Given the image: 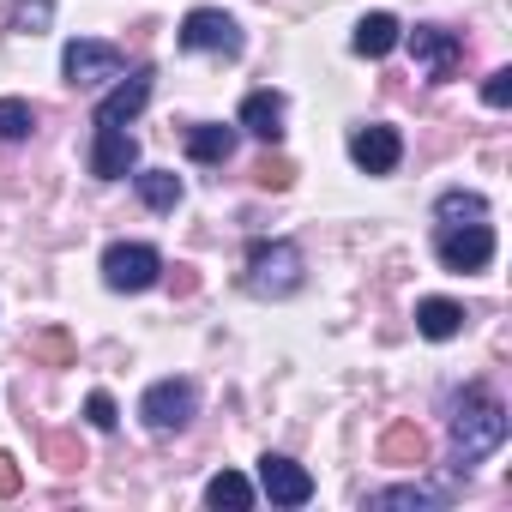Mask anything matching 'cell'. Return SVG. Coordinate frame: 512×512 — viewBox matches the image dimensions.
Here are the masks:
<instances>
[{"label":"cell","mask_w":512,"mask_h":512,"mask_svg":"<svg viewBox=\"0 0 512 512\" xmlns=\"http://www.w3.org/2000/svg\"><path fill=\"white\" fill-rule=\"evenodd\" d=\"M398 37H404V31H398V19H392V13H368V19L356 25V37H350V43H356V55L380 61V55H392V49H398Z\"/></svg>","instance_id":"obj_16"},{"label":"cell","mask_w":512,"mask_h":512,"mask_svg":"<svg viewBox=\"0 0 512 512\" xmlns=\"http://www.w3.org/2000/svg\"><path fill=\"white\" fill-rule=\"evenodd\" d=\"M31 127H37V109L25 97H0V139L19 145V139H31Z\"/></svg>","instance_id":"obj_22"},{"label":"cell","mask_w":512,"mask_h":512,"mask_svg":"<svg viewBox=\"0 0 512 512\" xmlns=\"http://www.w3.org/2000/svg\"><path fill=\"white\" fill-rule=\"evenodd\" d=\"M19 482H25V476H19V458H13V452H0V500H13Z\"/></svg>","instance_id":"obj_29"},{"label":"cell","mask_w":512,"mask_h":512,"mask_svg":"<svg viewBox=\"0 0 512 512\" xmlns=\"http://www.w3.org/2000/svg\"><path fill=\"white\" fill-rule=\"evenodd\" d=\"M187 157L193 163H229L235 157V127H193L187 133Z\"/></svg>","instance_id":"obj_18"},{"label":"cell","mask_w":512,"mask_h":512,"mask_svg":"<svg viewBox=\"0 0 512 512\" xmlns=\"http://www.w3.org/2000/svg\"><path fill=\"white\" fill-rule=\"evenodd\" d=\"M169 290H175V296H193V290H199V278H193L187 266H175V272H169Z\"/></svg>","instance_id":"obj_30"},{"label":"cell","mask_w":512,"mask_h":512,"mask_svg":"<svg viewBox=\"0 0 512 512\" xmlns=\"http://www.w3.org/2000/svg\"><path fill=\"white\" fill-rule=\"evenodd\" d=\"M380 458L398 464V470H416V464H428V434H422L416 422H392V428L380 434Z\"/></svg>","instance_id":"obj_13"},{"label":"cell","mask_w":512,"mask_h":512,"mask_svg":"<svg viewBox=\"0 0 512 512\" xmlns=\"http://www.w3.org/2000/svg\"><path fill=\"white\" fill-rule=\"evenodd\" d=\"M25 356H31V362H43V368H73V362H79V344H73L61 326H43V332H31V338H25Z\"/></svg>","instance_id":"obj_17"},{"label":"cell","mask_w":512,"mask_h":512,"mask_svg":"<svg viewBox=\"0 0 512 512\" xmlns=\"http://www.w3.org/2000/svg\"><path fill=\"white\" fill-rule=\"evenodd\" d=\"M416 326H422V338L446 344V338H458V332H464V308H458V302H446V296H428V302H416Z\"/></svg>","instance_id":"obj_15"},{"label":"cell","mask_w":512,"mask_h":512,"mask_svg":"<svg viewBox=\"0 0 512 512\" xmlns=\"http://www.w3.org/2000/svg\"><path fill=\"white\" fill-rule=\"evenodd\" d=\"M260 488H266L272 506H308L314 500V476L296 458H284V452H266L260 458Z\"/></svg>","instance_id":"obj_7"},{"label":"cell","mask_w":512,"mask_h":512,"mask_svg":"<svg viewBox=\"0 0 512 512\" xmlns=\"http://www.w3.org/2000/svg\"><path fill=\"white\" fill-rule=\"evenodd\" d=\"M253 181L272 187V193H290L296 187V163L290 157H260V163H253Z\"/></svg>","instance_id":"obj_25"},{"label":"cell","mask_w":512,"mask_h":512,"mask_svg":"<svg viewBox=\"0 0 512 512\" xmlns=\"http://www.w3.org/2000/svg\"><path fill=\"white\" fill-rule=\"evenodd\" d=\"M205 500H211V506H229V512H241V506H253V482H247L241 470H217V476L205 482Z\"/></svg>","instance_id":"obj_20"},{"label":"cell","mask_w":512,"mask_h":512,"mask_svg":"<svg viewBox=\"0 0 512 512\" xmlns=\"http://www.w3.org/2000/svg\"><path fill=\"white\" fill-rule=\"evenodd\" d=\"M434 211H440V223H464V217L482 223V217H488V199H482V193H440Z\"/></svg>","instance_id":"obj_24"},{"label":"cell","mask_w":512,"mask_h":512,"mask_svg":"<svg viewBox=\"0 0 512 512\" xmlns=\"http://www.w3.org/2000/svg\"><path fill=\"white\" fill-rule=\"evenodd\" d=\"M241 127L253 133V139H284V97L278 91H253L247 103H241Z\"/></svg>","instance_id":"obj_14"},{"label":"cell","mask_w":512,"mask_h":512,"mask_svg":"<svg viewBox=\"0 0 512 512\" xmlns=\"http://www.w3.org/2000/svg\"><path fill=\"white\" fill-rule=\"evenodd\" d=\"M157 278H163V253L145 247V241H115V247L103 253V284L121 290V296H139V290H151Z\"/></svg>","instance_id":"obj_3"},{"label":"cell","mask_w":512,"mask_h":512,"mask_svg":"<svg viewBox=\"0 0 512 512\" xmlns=\"http://www.w3.org/2000/svg\"><path fill=\"white\" fill-rule=\"evenodd\" d=\"M434 247H440V266L446 272H482L494 260V229L488 223H446Z\"/></svg>","instance_id":"obj_5"},{"label":"cell","mask_w":512,"mask_h":512,"mask_svg":"<svg viewBox=\"0 0 512 512\" xmlns=\"http://www.w3.org/2000/svg\"><path fill=\"white\" fill-rule=\"evenodd\" d=\"M145 103H151V73H127V79L97 103V127H121V121H133Z\"/></svg>","instance_id":"obj_12"},{"label":"cell","mask_w":512,"mask_h":512,"mask_svg":"<svg viewBox=\"0 0 512 512\" xmlns=\"http://www.w3.org/2000/svg\"><path fill=\"white\" fill-rule=\"evenodd\" d=\"M193 410H199V386H193V380H157V386H145V398H139V416H145L157 434L187 428Z\"/></svg>","instance_id":"obj_4"},{"label":"cell","mask_w":512,"mask_h":512,"mask_svg":"<svg viewBox=\"0 0 512 512\" xmlns=\"http://www.w3.org/2000/svg\"><path fill=\"white\" fill-rule=\"evenodd\" d=\"M49 19H55V0H19L13 7V31H25V37H37Z\"/></svg>","instance_id":"obj_26"},{"label":"cell","mask_w":512,"mask_h":512,"mask_svg":"<svg viewBox=\"0 0 512 512\" xmlns=\"http://www.w3.org/2000/svg\"><path fill=\"white\" fill-rule=\"evenodd\" d=\"M350 157H356L362 175H392L398 157H404V139L392 127H356L350 133Z\"/></svg>","instance_id":"obj_10"},{"label":"cell","mask_w":512,"mask_h":512,"mask_svg":"<svg viewBox=\"0 0 512 512\" xmlns=\"http://www.w3.org/2000/svg\"><path fill=\"white\" fill-rule=\"evenodd\" d=\"M181 49H193V55H241V25L229 19V13H217V7H199V13H187V25H181Z\"/></svg>","instance_id":"obj_6"},{"label":"cell","mask_w":512,"mask_h":512,"mask_svg":"<svg viewBox=\"0 0 512 512\" xmlns=\"http://www.w3.org/2000/svg\"><path fill=\"white\" fill-rule=\"evenodd\" d=\"M482 103H488V109H506V103H512V67H494V73L482 79Z\"/></svg>","instance_id":"obj_27"},{"label":"cell","mask_w":512,"mask_h":512,"mask_svg":"<svg viewBox=\"0 0 512 512\" xmlns=\"http://www.w3.org/2000/svg\"><path fill=\"white\" fill-rule=\"evenodd\" d=\"M410 55L428 67L434 85H446V79L464 67V43H458L452 31H440V25H416V31H410Z\"/></svg>","instance_id":"obj_8"},{"label":"cell","mask_w":512,"mask_h":512,"mask_svg":"<svg viewBox=\"0 0 512 512\" xmlns=\"http://www.w3.org/2000/svg\"><path fill=\"white\" fill-rule=\"evenodd\" d=\"M43 458H49V464H55L61 476H73L79 464H91V458H85V440H79V434H67V428L43 434Z\"/></svg>","instance_id":"obj_21"},{"label":"cell","mask_w":512,"mask_h":512,"mask_svg":"<svg viewBox=\"0 0 512 512\" xmlns=\"http://www.w3.org/2000/svg\"><path fill=\"white\" fill-rule=\"evenodd\" d=\"M127 169H139V139L121 133V127H97V139H91V175L97 181H121Z\"/></svg>","instance_id":"obj_11"},{"label":"cell","mask_w":512,"mask_h":512,"mask_svg":"<svg viewBox=\"0 0 512 512\" xmlns=\"http://www.w3.org/2000/svg\"><path fill=\"white\" fill-rule=\"evenodd\" d=\"M85 416H91V428H103V434H109V428L121 422V416H115V398H109V392H91V398H85Z\"/></svg>","instance_id":"obj_28"},{"label":"cell","mask_w":512,"mask_h":512,"mask_svg":"<svg viewBox=\"0 0 512 512\" xmlns=\"http://www.w3.org/2000/svg\"><path fill=\"white\" fill-rule=\"evenodd\" d=\"M500 440H506V410H500V398L482 392V386H470V392L458 398V410H452V458H458V470H470L476 458H488Z\"/></svg>","instance_id":"obj_1"},{"label":"cell","mask_w":512,"mask_h":512,"mask_svg":"<svg viewBox=\"0 0 512 512\" xmlns=\"http://www.w3.org/2000/svg\"><path fill=\"white\" fill-rule=\"evenodd\" d=\"M247 290L253 296H296L302 290V247L296 241H253L247 247Z\"/></svg>","instance_id":"obj_2"},{"label":"cell","mask_w":512,"mask_h":512,"mask_svg":"<svg viewBox=\"0 0 512 512\" xmlns=\"http://www.w3.org/2000/svg\"><path fill=\"white\" fill-rule=\"evenodd\" d=\"M368 506H416V512H434L440 494L422 488V482H404V488H380V494H368Z\"/></svg>","instance_id":"obj_23"},{"label":"cell","mask_w":512,"mask_h":512,"mask_svg":"<svg viewBox=\"0 0 512 512\" xmlns=\"http://www.w3.org/2000/svg\"><path fill=\"white\" fill-rule=\"evenodd\" d=\"M139 199H145L151 211H175V205H181V175H175V169H145V175H139Z\"/></svg>","instance_id":"obj_19"},{"label":"cell","mask_w":512,"mask_h":512,"mask_svg":"<svg viewBox=\"0 0 512 512\" xmlns=\"http://www.w3.org/2000/svg\"><path fill=\"white\" fill-rule=\"evenodd\" d=\"M61 73H67V85H103V79H121V49H115V43H67Z\"/></svg>","instance_id":"obj_9"}]
</instances>
